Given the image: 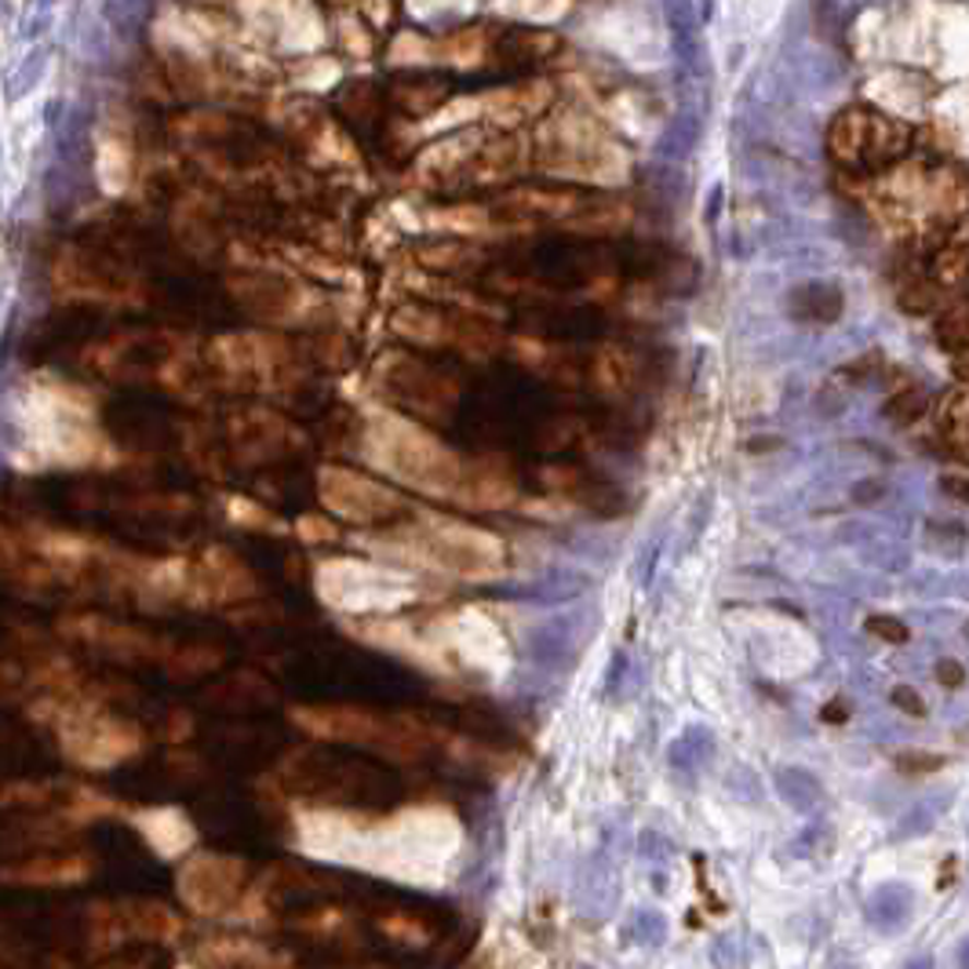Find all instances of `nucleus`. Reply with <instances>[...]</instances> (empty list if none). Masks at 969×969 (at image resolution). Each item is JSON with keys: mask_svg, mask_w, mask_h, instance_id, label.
Listing matches in <instances>:
<instances>
[{"mask_svg": "<svg viewBox=\"0 0 969 969\" xmlns=\"http://www.w3.org/2000/svg\"><path fill=\"white\" fill-rule=\"evenodd\" d=\"M299 849L401 886H449L463 853V824L445 805H412L394 816L307 810L296 816Z\"/></svg>", "mask_w": 969, "mask_h": 969, "instance_id": "f257e3e1", "label": "nucleus"}, {"mask_svg": "<svg viewBox=\"0 0 969 969\" xmlns=\"http://www.w3.org/2000/svg\"><path fill=\"white\" fill-rule=\"evenodd\" d=\"M390 551L423 569L460 576V580H496L507 572V547L493 532L463 525V521L427 518L416 529H401Z\"/></svg>", "mask_w": 969, "mask_h": 969, "instance_id": "f03ea898", "label": "nucleus"}, {"mask_svg": "<svg viewBox=\"0 0 969 969\" xmlns=\"http://www.w3.org/2000/svg\"><path fill=\"white\" fill-rule=\"evenodd\" d=\"M321 602L343 616H390L419 598L416 576L362 558H324L314 569Z\"/></svg>", "mask_w": 969, "mask_h": 969, "instance_id": "7ed1b4c3", "label": "nucleus"}, {"mask_svg": "<svg viewBox=\"0 0 969 969\" xmlns=\"http://www.w3.org/2000/svg\"><path fill=\"white\" fill-rule=\"evenodd\" d=\"M292 722L299 729H307L310 736L329 740V744H354V747H368L379 751L383 758H416L427 747V729L416 718H390V714H376L365 711V707H351V704H321V707H296L292 711Z\"/></svg>", "mask_w": 969, "mask_h": 969, "instance_id": "20e7f679", "label": "nucleus"}, {"mask_svg": "<svg viewBox=\"0 0 969 969\" xmlns=\"http://www.w3.org/2000/svg\"><path fill=\"white\" fill-rule=\"evenodd\" d=\"M368 460L430 496L460 493L463 474L456 456L441 449V441H434L430 434L409 427V423L383 419L379 427L368 430Z\"/></svg>", "mask_w": 969, "mask_h": 969, "instance_id": "39448f33", "label": "nucleus"}, {"mask_svg": "<svg viewBox=\"0 0 969 969\" xmlns=\"http://www.w3.org/2000/svg\"><path fill=\"white\" fill-rule=\"evenodd\" d=\"M321 499L332 515H340L354 525H383V521L401 515V496L390 488L368 482V477L329 466L321 471Z\"/></svg>", "mask_w": 969, "mask_h": 969, "instance_id": "423d86ee", "label": "nucleus"}, {"mask_svg": "<svg viewBox=\"0 0 969 969\" xmlns=\"http://www.w3.org/2000/svg\"><path fill=\"white\" fill-rule=\"evenodd\" d=\"M245 889V864L234 856L198 853L179 875V893L198 914H223Z\"/></svg>", "mask_w": 969, "mask_h": 969, "instance_id": "0eeeda50", "label": "nucleus"}, {"mask_svg": "<svg viewBox=\"0 0 969 969\" xmlns=\"http://www.w3.org/2000/svg\"><path fill=\"white\" fill-rule=\"evenodd\" d=\"M438 646L445 649V657H449V652H463V657L485 674H499L510 663L507 638L499 635V627L485 613H477V608H466V613L445 619V638Z\"/></svg>", "mask_w": 969, "mask_h": 969, "instance_id": "6e6552de", "label": "nucleus"}, {"mask_svg": "<svg viewBox=\"0 0 969 969\" xmlns=\"http://www.w3.org/2000/svg\"><path fill=\"white\" fill-rule=\"evenodd\" d=\"M354 635L365 638V641H373V646H379V649L401 652V657L416 660L419 667H427V671H449L452 667L438 641L423 638L419 630L409 624V619L368 616V619H362V624H354Z\"/></svg>", "mask_w": 969, "mask_h": 969, "instance_id": "1a4fd4ad", "label": "nucleus"}, {"mask_svg": "<svg viewBox=\"0 0 969 969\" xmlns=\"http://www.w3.org/2000/svg\"><path fill=\"white\" fill-rule=\"evenodd\" d=\"M70 755L81 758L84 766L106 769L110 761H121L139 747V733L132 725L114 722V718H92L81 729H70Z\"/></svg>", "mask_w": 969, "mask_h": 969, "instance_id": "9d476101", "label": "nucleus"}, {"mask_svg": "<svg viewBox=\"0 0 969 969\" xmlns=\"http://www.w3.org/2000/svg\"><path fill=\"white\" fill-rule=\"evenodd\" d=\"M139 831L146 835V842L157 849L161 856H182L193 846V827L179 810H150L139 813Z\"/></svg>", "mask_w": 969, "mask_h": 969, "instance_id": "9b49d317", "label": "nucleus"}, {"mask_svg": "<svg viewBox=\"0 0 969 969\" xmlns=\"http://www.w3.org/2000/svg\"><path fill=\"white\" fill-rule=\"evenodd\" d=\"M209 955H215L220 962L245 966V969H296L285 955L270 952V947L256 944V941H223V944L209 947Z\"/></svg>", "mask_w": 969, "mask_h": 969, "instance_id": "f8f14e48", "label": "nucleus"}, {"mask_svg": "<svg viewBox=\"0 0 969 969\" xmlns=\"http://www.w3.org/2000/svg\"><path fill=\"white\" fill-rule=\"evenodd\" d=\"M48 59H51V51L48 48H34L29 51V56L19 62V67L8 73V81H4V99L8 103H19L23 99V95H29L37 88L40 81H45V73H48Z\"/></svg>", "mask_w": 969, "mask_h": 969, "instance_id": "ddd939ff", "label": "nucleus"}, {"mask_svg": "<svg viewBox=\"0 0 969 969\" xmlns=\"http://www.w3.org/2000/svg\"><path fill=\"white\" fill-rule=\"evenodd\" d=\"M84 128H88V121H84V110H73V114H62L59 121V154L62 157H73L84 143Z\"/></svg>", "mask_w": 969, "mask_h": 969, "instance_id": "4468645a", "label": "nucleus"}, {"mask_svg": "<svg viewBox=\"0 0 969 969\" xmlns=\"http://www.w3.org/2000/svg\"><path fill=\"white\" fill-rule=\"evenodd\" d=\"M23 878H34V882H73L78 875H84V864H78V860H62V864H34L26 871H19Z\"/></svg>", "mask_w": 969, "mask_h": 969, "instance_id": "2eb2a0df", "label": "nucleus"}, {"mask_svg": "<svg viewBox=\"0 0 969 969\" xmlns=\"http://www.w3.org/2000/svg\"><path fill=\"white\" fill-rule=\"evenodd\" d=\"M922 405H925L922 390H903L900 398H893V401H889L886 412H889V419H893V423H911V419H919Z\"/></svg>", "mask_w": 969, "mask_h": 969, "instance_id": "dca6fc26", "label": "nucleus"}, {"mask_svg": "<svg viewBox=\"0 0 969 969\" xmlns=\"http://www.w3.org/2000/svg\"><path fill=\"white\" fill-rule=\"evenodd\" d=\"M867 630H871V635H878V638H886V641H897V646L911 638V630L903 627L900 619H893V616H871Z\"/></svg>", "mask_w": 969, "mask_h": 969, "instance_id": "f3484780", "label": "nucleus"}, {"mask_svg": "<svg viewBox=\"0 0 969 969\" xmlns=\"http://www.w3.org/2000/svg\"><path fill=\"white\" fill-rule=\"evenodd\" d=\"M889 704L897 707V711H903V714H914V718H922V714H925L922 696L914 693L911 685H897V689L889 693Z\"/></svg>", "mask_w": 969, "mask_h": 969, "instance_id": "a211bd4d", "label": "nucleus"}, {"mask_svg": "<svg viewBox=\"0 0 969 969\" xmlns=\"http://www.w3.org/2000/svg\"><path fill=\"white\" fill-rule=\"evenodd\" d=\"M146 12V0H110V19L117 23H128L125 29H132Z\"/></svg>", "mask_w": 969, "mask_h": 969, "instance_id": "6ab92c4d", "label": "nucleus"}, {"mask_svg": "<svg viewBox=\"0 0 969 969\" xmlns=\"http://www.w3.org/2000/svg\"><path fill=\"white\" fill-rule=\"evenodd\" d=\"M897 766L903 772H914V769H919V772H933V769L944 766V758L941 755H922V751H919V755H900Z\"/></svg>", "mask_w": 969, "mask_h": 969, "instance_id": "aec40b11", "label": "nucleus"}, {"mask_svg": "<svg viewBox=\"0 0 969 969\" xmlns=\"http://www.w3.org/2000/svg\"><path fill=\"white\" fill-rule=\"evenodd\" d=\"M299 536H303V540H332V536H335V529L329 525V521L303 518V521H299Z\"/></svg>", "mask_w": 969, "mask_h": 969, "instance_id": "412c9836", "label": "nucleus"}, {"mask_svg": "<svg viewBox=\"0 0 969 969\" xmlns=\"http://www.w3.org/2000/svg\"><path fill=\"white\" fill-rule=\"evenodd\" d=\"M936 678L947 682V685H962L966 671H962V663H955V660H941V663H936Z\"/></svg>", "mask_w": 969, "mask_h": 969, "instance_id": "4be33fe9", "label": "nucleus"}, {"mask_svg": "<svg viewBox=\"0 0 969 969\" xmlns=\"http://www.w3.org/2000/svg\"><path fill=\"white\" fill-rule=\"evenodd\" d=\"M59 121H62V103H59V99H51V103H48V125L56 128Z\"/></svg>", "mask_w": 969, "mask_h": 969, "instance_id": "5701e85b", "label": "nucleus"}, {"mask_svg": "<svg viewBox=\"0 0 969 969\" xmlns=\"http://www.w3.org/2000/svg\"><path fill=\"white\" fill-rule=\"evenodd\" d=\"M908 969H930V962H925V958H922V962H911Z\"/></svg>", "mask_w": 969, "mask_h": 969, "instance_id": "b1692460", "label": "nucleus"}, {"mask_svg": "<svg viewBox=\"0 0 969 969\" xmlns=\"http://www.w3.org/2000/svg\"><path fill=\"white\" fill-rule=\"evenodd\" d=\"M179 969H193V966H179Z\"/></svg>", "mask_w": 969, "mask_h": 969, "instance_id": "393cba45", "label": "nucleus"}]
</instances>
